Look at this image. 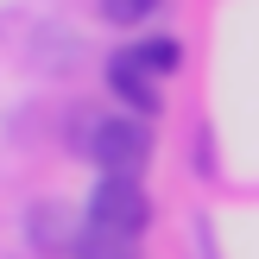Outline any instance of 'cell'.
<instances>
[{
  "label": "cell",
  "mask_w": 259,
  "mask_h": 259,
  "mask_svg": "<svg viewBox=\"0 0 259 259\" xmlns=\"http://www.w3.org/2000/svg\"><path fill=\"white\" fill-rule=\"evenodd\" d=\"M139 51H146V63H152L158 76H171V70H177V45H171V38H146Z\"/></svg>",
  "instance_id": "cell-5"
},
{
  "label": "cell",
  "mask_w": 259,
  "mask_h": 259,
  "mask_svg": "<svg viewBox=\"0 0 259 259\" xmlns=\"http://www.w3.org/2000/svg\"><path fill=\"white\" fill-rule=\"evenodd\" d=\"M95 7H101L108 25H146V19H158L164 0H95Z\"/></svg>",
  "instance_id": "cell-4"
},
{
  "label": "cell",
  "mask_w": 259,
  "mask_h": 259,
  "mask_svg": "<svg viewBox=\"0 0 259 259\" xmlns=\"http://www.w3.org/2000/svg\"><path fill=\"white\" fill-rule=\"evenodd\" d=\"M158 82H164V76L146 63V51H139V45H126V51H114V57H108V89H114V101H126L139 120L164 108V89H158Z\"/></svg>",
  "instance_id": "cell-3"
},
{
  "label": "cell",
  "mask_w": 259,
  "mask_h": 259,
  "mask_svg": "<svg viewBox=\"0 0 259 259\" xmlns=\"http://www.w3.org/2000/svg\"><path fill=\"white\" fill-rule=\"evenodd\" d=\"M146 228H152V196H146V184H139V177L101 171V184L89 190V234H108V240H126V247H133Z\"/></svg>",
  "instance_id": "cell-1"
},
{
  "label": "cell",
  "mask_w": 259,
  "mask_h": 259,
  "mask_svg": "<svg viewBox=\"0 0 259 259\" xmlns=\"http://www.w3.org/2000/svg\"><path fill=\"white\" fill-rule=\"evenodd\" d=\"M82 152L95 158V171H114V177H139L152 164V133L139 114H108V120L89 126Z\"/></svg>",
  "instance_id": "cell-2"
}]
</instances>
